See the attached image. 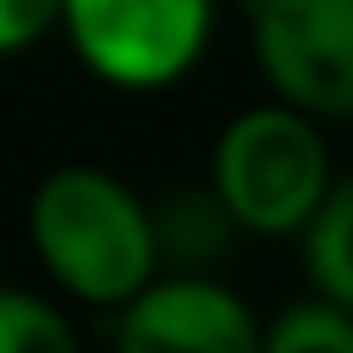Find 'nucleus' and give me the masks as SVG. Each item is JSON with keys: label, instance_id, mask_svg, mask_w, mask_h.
Segmentation results:
<instances>
[{"label": "nucleus", "instance_id": "nucleus-1", "mask_svg": "<svg viewBox=\"0 0 353 353\" xmlns=\"http://www.w3.org/2000/svg\"><path fill=\"white\" fill-rule=\"evenodd\" d=\"M26 234L42 270L83 307L120 312L161 276L151 203L99 166L47 172L26 203Z\"/></svg>", "mask_w": 353, "mask_h": 353}, {"label": "nucleus", "instance_id": "nucleus-2", "mask_svg": "<svg viewBox=\"0 0 353 353\" xmlns=\"http://www.w3.org/2000/svg\"><path fill=\"white\" fill-rule=\"evenodd\" d=\"M208 188L239 234H301L332 188L322 125L281 99L239 110L213 141Z\"/></svg>", "mask_w": 353, "mask_h": 353}, {"label": "nucleus", "instance_id": "nucleus-3", "mask_svg": "<svg viewBox=\"0 0 353 353\" xmlns=\"http://www.w3.org/2000/svg\"><path fill=\"white\" fill-rule=\"evenodd\" d=\"M57 26L99 83L156 94L208 52L213 0H63Z\"/></svg>", "mask_w": 353, "mask_h": 353}, {"label": "nucleus", "instance_id": "nucleus-4", "mask_svg": "<svg viewBox=\"0 0 353 353\" xmlns=\"http://www.w3.org/2000/svg\"><path fill=\"white\" fill-rule=\"evenodd\" d=\"M254 63L281 104L353 120V0H250Z\"/></svg>", "mask_w": 353, "mask_h": 353}, {"label": "nucleus", "instance_id": "nucleus-5", "mask_svg": "<svg viewBox=\"0 0 353 353\" xmlns=\"http://www.w3.org/2000/svg\"><path fill=\"white\" fill-rule=\"evenodd\" d=\"M114 353H260V322L208 276H156L120 307Z\"/></svg>", "mask_w": 353, "mask_h": 353}, {"label": "nucleus", "instance_id": "nucleus-6", "mask_svg": "<svg viewBox=\"0 0 353 353\" xmlns=\"http://www.w3.org/2000/svg\"><path fill=\"white\" fill-rule=\"evenodd\" d=\"M301 260H307L312 296L353 312V172L332 176L327 198L301 229Z\"/></svg>", "mask_w": 353, "mask_h": 353}, {"label": "nucleus", "instance_id": "nucleus-7", "mask_svg": "<svg viewBox=\"0 0 353 353\" xmlns=\"http://www.w3.org/2000/svg\"><path fill=\"white\" fill-rule=\"evenodd\" d=\"M151 234H156V254H161V260H172V265H182L188 276H198V265L219 260L239 229H234V219L223 213V203L213 198V188L203 182V188H182L166 203H156L151 208Z\"/></svg>", "mask_w": 353, "mask_h": 353}, {"label": "nucleus", "instance_id": "nucleus-8", "mask_svg": "<svg viewBox=\"0 0 353 353\" xmlns=\"http://www.w3.org/2000/svg\"><path fill=\"white\" fill-rule=\"evenodd\" d=\"M260 353H353V312L322 296L291 301L260 327Z\"/></svg>", "mask_w": 353, "mask_h": 353}, {"label": "nucleus", "instance_id": "nucleus-9", "mask_svg": "<svg viewBox=\"0 0 353 353\" xmlns=\"http://www.w3.org/2000/svg\"><path fill=\"white\" fill-rule=\"evenodd\" d=\"M0 353H83V343L52 301L21 286H0Z\"/></svg>", "mask_w": 353, "mask_h": 353}, {"label": "nucleus", "instance_id": "nucleus-10", "mask_svg": "<svg viewBox=\"0 0 353 353\" xmlns=\"http://www.w3.org/2000/svg\"><path fill=\"white\" fill-rule=\"evenodd\" d=\"M63 21V0H0V57L37 47Z\"/></svg>", "mask_w": 353, "mask_h": 353}]
</instances>
